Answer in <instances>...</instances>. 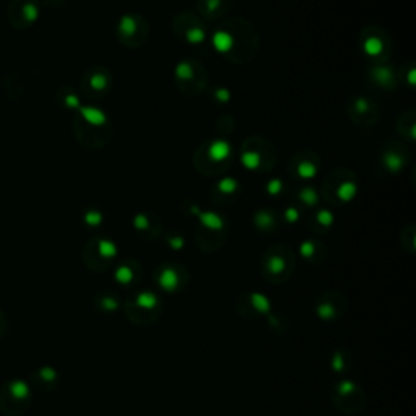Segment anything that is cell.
<instances>
[{
    "label": "cell",
    "instance_id": "1",
    "mask_svg": "<svg viewBox=\"0 0 416 416\" xmlns=\"http://www.w3.org/2000/svg\"><path fill=\"white\" fill-rule=\"evenodd\" d=\"M31 392L23 381H10L0 390V410L8 416H18L28 408Z\"/></svg>",
    "mask_w": 416,
    "mask_h": 416
},
{
    "label": "cell",
    "instance_id": "10",
    "mask_svg": "<svg viewBox=\"0 0 416 416\" xmlns=\"http://www.w3.org/2000/svg\"><path fill=\"white\" fill-rule=\"evenodd\" d=\"M67 93H65V96H62V95H59V101L60 103H64V106L65 108H72V109H75L77 106H78V98L73 95V93H70L68 90H65Z\"/></svg>",
    "mask_w": 416,
    "mask_h": 416
},
{
    "label": "cell",
    "instance_id": "8",
    "mask_svg": "<svg viewBox=\"0 0 416 416\" xmlns=\"http://www.w3.org/2000/svg\"><path fill=\"white\" fill-rule=\"evenodd\" d=\"M315 171H317V164L310 163V161H301L297 163V174L302 177H314Z\"/></svg>",
    "mask_w": 416,
    "mask_h": 416
},
{
    "label": "cell",
    "instance_id": "12",
    "mask_svg": "<svg viewBox=\"0 0 416 416\" xmlns=\"http://www.w3.org/2000/svg\"><path fill=\"white\" fill-rule=\"evenodd\" d=\"M278 185H280V181L272 182V184H270V189H269V192H272V194H277V192L280 190V189H278Z\"/></svg>",
    "mask_w": 416,
    "mask_h": 416
},
{
    "label": "cell",
    "instance_id": "5",
    "mask_svg": "<svg viewBox=\"0 0 416 416\" xmlns=\"http://www.w3.org/2000/svg\"><path fill=\"white\" fill-rule=\"evenodd\" d=\"M386 42L382 41L381 34L374 31V33H364V42L363 49L369 57H382L384 51H386Z\"/></svg>",
    "mask_w": 416,
    "mask_h": 416
},
{
    "label": "cell",
    "instance_id": "3",
    "mask_svg": "<svg viewBox=\"0 0 416 416\" xmlns=\"http://www.w3.org/2000/svg\"><path fill=\"white\" fill-rule=\"evenodd\" d=\"M141 26H143V21H141V18H137L134 15H127V16H124L121 23H119V28H117V31H119V36H121V39H124L126 36H130V44H134V39L135 38H139V42H141V39H143V36L139 34L140 31H141Z\"/></svg>",
    "mask_w": 416,
    "mask_h": 416
},
{
    "label": "cell",
    "instance_id": "9",
    "mask_svg": "<svg viewBox=\"0 0 416 416\" xmlns=\"http://www.w3.org/2000/svg\"><path fill=\"white\" fill-rule=\"evenodd\" d=\"M384 163L390 171H397L399 167H402V158L397 156L395 153H387L386 158H384Z\"/></svg>",
    "mask_w": 416,
    "mask_h": 416
},
{
    "label": "cell",
    "instance_id": "7",
    "mask_svg": "<svg viewBox=\"0 0 416 416\" xmlns=\"http://www.w3.org/2000/svg\"><path fill=\"white\" fill-rule=\"evenodd\" d=\"M284 267H286V262H284V259L281 256H278V254H273L270 259L265 260V269L272 272L273 275H280V273L284 270Z\"/></svg>",
    "mask_w": 416,
    "mask_h": 416
},
{
    "label": "cell",
    "instance_id": "6",
    "mask_svg": "<svg viewBox=\"0 0 416 416\" xmlns=\"http://www.w3.org/2000/svg\"><path fill=\"white\" fill-rule=\"evenodd\" d=\"M231 0H200V10L205 16L216 18L229 8Z\"/></svg>",
    "mask_w": 416,
    "mask_h": 416
},
{
    "label": "cell",
    "instance_id": "4",
    "mask_svg": "<svg viewBox=\"0 0 416 416\" xmlns=\"http://www.w3.org/2000/svg\"><path fill=\"white\" fill-rule=\"evenodd\" d=\"M109 77L106 70H90L86 73L83 86L86 91L91 93H103L109 88Z\"/></svg>",
    "mask_w": 416,
    "mask_h": 416
},
{
    "label": "cell",
    "instance_id": "2",
    "mask_svg": "<svg viewBox=\"0 0 416 416\" xmlns=\"http://www.w3.org/2000/svg\"><path fill=\"white\" fill-rule=\"evenodd\" d=\"M38 18V0H10L7 7V20L15 29H26L33 26Z\"/></svg>",
    "mask_w": 416,
    "mask_h": 416
},
{
    "label": "cell",
    "instance_id": "11",
    "mask_svg": "<svg viewBox=\"0 0 416 416\" xmlns=\"http://www.w3.org/2000/svg\"><path fill=\"white\" fill-rule=\"evenodd\" d=\"M5 330H7V319H5V314L0 310V338H2Z\"/></svg>",
    "mask_w": 416,
    "mask_h": 416
}]
</instances>
